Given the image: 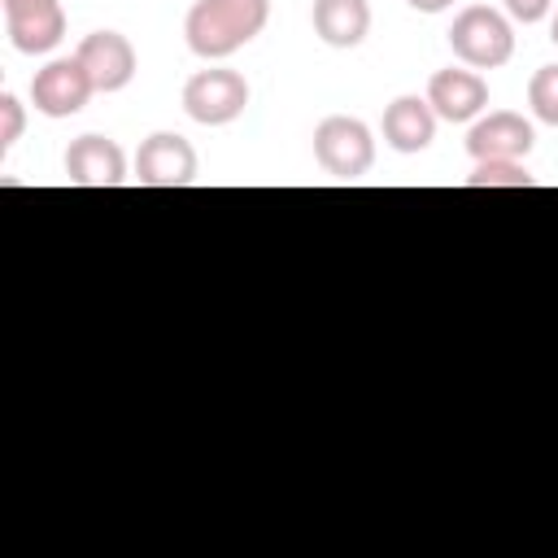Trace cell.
Wrapping results in <instances>:
<instances>
[{
    "label": "cell",
    "instance_id": "obj_6",
    "mask_svg": "<svg viewBox=\"0 0 558 558\" xmlns=\"http://www.w3.org/2000/svg\"><path fill=\"white\" fill-rule=\"evenodd\" d=\"M9 44L26 57L52 52L65 39V9L61 0H0Z\"/></svg>",
    "mask_w": 558,
    "mask_h": 558
},
{
    "label": "cell",
    "instance_id": "obj_15",
    "mask_svg": "<svg viewBox=\"0 0 558 558\" xmlns=\"http://www.w3.org/2000/svg\"><path fill=\"white\" fill-rule=\"evenodd\" d=\"M527 105L541 122L558 126V61L554 65H541L532 78H527Z\"/></svg>",
    "mask_w": 558,
    "mask_h": 558
},
{
    "label": "cell",
    "instance_id": "obj_18",
    "mask_svg": "<svg viewBox=\"0 0 558 558\" xmlns=\"http://www.w3.org/2000/svg\"><path fill=\"white\" fill-rule=\"evenodd\" d=\"M410 9H418V13H445V9H453V0H405Z\"/></svg>",
    "mask_w": 558,
    "mask_h": 558
},
{
    "label": "cell",
    "instance_id": "obj_4",
    "mask_svg": "<svg viewBox=\"0 0 558 558\" xmlns=\"http://www.w3.org/2000/svg\"><path fill=\"white\" fill-rule=\"evenodd\" d=\"M183 109L201 126H227L248 109V83L240 70L209 65L183 83Z\"/></svg>",
    "mask_w": 558,
    "mask_h": 558
},
{
    "label": "cell",
    "instance_id": "obj_8",
    "mask_svg": "<svg viewBox=\"0 0 558 558\" xmlns=\"http://www.w3.org/2000/svg\"><path fill=\"white\" fill-rule=\"evenodd\" d=\"M536 144V131L523 113L514 109H497L475 118V126L466 131V153L475 161H523Z\"/></svg>",
    "mask_w": 558,
    "mask_h": 558
},
{
    "label": "cell",
    "instance_id": "obj_19",
    "mask_svg": "<svg viewBox=\"0 0 558 558\" xmlns=\"http://www.w3.org/2000/svg\"><path fill=\"white\" fill-rule=\"evenodd\" d=\"M549 39L558 44V13H554V22H549Z\"/></svg>",
    "mask_w": 558,
    "mask_h": 558
},
{
    "label": "cell",
    "instance_id": "obj_9",
    "mask_svg": "<svg viewBox=\"0 0 558 558\" xmlns=\"http://www.w3.org/2000/svg\"><path fill=\"white\" fill-rule=\"evenodd\" d=\"M74 57L83 61L96 92H122L135 78V44L122 31H92L78 39Z\"/></svg>",
    "mask_w": 558,
    "mask_h": 558
},
{
    "label": "cell",
    "instance_id": "obj_1",
    "mask_svg": "<svg viewBox=\"0 0 558 558\" xmlns=\"http://www.w3.org/2000/svg\"><path fill=\"white\" fill-rule=\"evenodd\" d=\"M270 22V0H196L183 17L187 48L205 61H222L253 44Z\"/></svg>",
    "mask_w": 558,
    "mask_h": 558
},
{
    "label": "cell",
    "instance_id": "obj_2",
    "mask_svg": "<svg viewBox=\"0 0 558 558\" xmlns=\"http://www.w3.org/2000/svg\"><path fill=\"white\" fill-rule=\"evenodd\" d=\"M449 48L471 70H497L514 57V26L488 4H466L449 26Z\"/></svg>",
    "mask_w": 558,
    "mask_h": 558
},
{
    "label": "cell",
    "instance_id": "obj_5",
    "mask_svg": "<svg viewBox=\"0 0 558 558\" xmlns=\"http://www.w3.org/2000/svg\"><path fill=\"white\" fill-rule=\"evenodd\" d=\"M92 96H96V87L78 57H57L44 70H35V78H31V105L44 118H74Z\"/></svg>",
    "mask_w": 558,
    "mask_h": 558
},
{
    "label": "cell",
    "instance_id": "obj_17",
    "mask_svg": "<svg viewBox=\"0 0 558 558\" xmlns=\"http://www.w3.org/2000/svg\"><path fill=\"white\" fill-rule=\"evenodd\" d=\"M501 4H506V13H510L514 22H523V26L541 22V17L554 9V0H501Z\"/></svg>",
    "mask_w": 558,
    "mask_h": 558
},
{
    "label": "cell",
    "instance_id": "obj_3",
    "mask_svg": "<svg viewBox=\"0 0 558 558\" xmlns=\"http://www.w3.org/2000/svg\"><path fill=\"white\" fill-rule=\"evenodd\" d=\"M314 161L336 179H362L375 166V135L362 118L331 113L314 126Z\"/></svg>",
    "mask_w": 558,
    "mask_h": 558
},
{
    "label": "cell",
    "instance_id": "obj_12",
    "mask_svg": "<svg viewBox=\"0 0 558 558\" xmlns=\"http://www.w3.org/2000/svg\"><path fill=\"white\" fill-rule=\"evenodd\" d=\"M379 126L392 153H423L436 140V109L427 105V96H397L384 109Z\"/></svg>",
    "mask_w": 558,
    "mask_h": 558
},
{
    "label": "cell",
    "instance_id": "obj_7",
    "mask_svg": "<svg viewBox=\"0 0 558 558\" xmlns=\"http://www.w3.org/2000/svg\"><path fill=\"white\" fill-rule=\"evenodd\" d=\"M135 179L144 187H187L196 179V148L174 131H153L135 148Z\"/></svg>",
    "mask_w": 558,
    "mask_h": 558
},
{
    "label": "cell",
    "instance_id": "obj_11",
    "mask_svg": "<svg viewBox=\"0 0 558 558\" xmlns=\"http://www.w3.org/2000/svg\"><path fill=\"white\" fill-rule=\"evenodd\" d=\"M65 179L74 187H118L126 179V153L109 135H78L65 148Z\"/></svg>",
    "mask_w": 558,
    "mask_h": 558
},
{
    "label": "cell",
    "instance_id": "obj_14",
    "mask_svg": "<svg viewBox=\"0 0 558 558\" xmlns=\"http://www.w3.org/2000/svg\"><path fill=\"white\" fill-rule=\"evenodd\" d=\"M536 179L527 174L523 161H475L466 174V187H532Z\"/></svg>",
    "mask_w": 558,
    "mask_h": 558
},
{
    "label": "cell",
    "instance_id": "obj_13",
    "mask_svg": "<svg viewBox=\"0 0 558 558\" xmlns=\"http://www.w3.org/2000/svg\"><path fill=\"white\" fill-rule=\"evenodd\" d=\"M310 22L327 48H357L371 35V0H314Z\"/></svg>",
    "mask_w": 558,
    "mask_h": 558
},
{
    "label": "cell",
    "instance_id": "obj_10",
    "mask_svg": "<svg viewBox=\"0 0 558 558\" xmlns=\"http://www.w3.org/2000/svg\"><path fill=\"white\" fill-rule=\"evenodd\" d=\"M427 105L445 122H475L488 109V83L471 65H445L427 78Z\"/></svg>",
    "mask_w": 558,
    "mask_h": 558
},
{
    "label": "cell",
    "instance_id": "obj_16",
    "mask_svg": "<svg viewBox=\"0 0 558 558\" xmlns=\"http://www.w3.org/2000/svg\"><path fill=\"white\" fill-rule=\"evenodd\" d=\"M22 126H26V109L13 92H4L0 96V157L22 140Z\"/></svg>",
    "mask_w": 558,
    "mask_h": 558
}]
</instances>
